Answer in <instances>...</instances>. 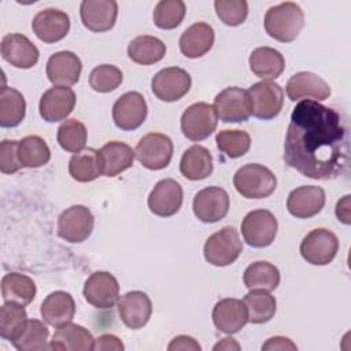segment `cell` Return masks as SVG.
<instances>
[{"label": "cell", "instance_id": "cell-1", "mask_svg": "<svg viewBox=\"0 0 351 351\" xmlns=\"http://www.w3.org/2000/svg\"><path fill=\"white\" fill-rule=\"evenodd\" d=\"M348 133L340 114L315 100L299 101L284 143L285 163L313 180H332L348 166Z\"/></svg>", "mask_w": 351, "mask_h": 351}, {"label": "cell", "instance_id": "cell-2", "mask_svg": "<svg viewBox=\"0 0 351 351\" xmlns=\"http://www.w3.org/2000/svg\"><path fill=\"white\" fill-rule=\"evenodd\" d=\"M263 25L271 38L280 43H291L304 26V14L293 1L280 3L266 11Z\"/></svg>", "mask_w": 351, "mask_h": 351}, {"label": "cell", "instance_id": "cell-3", "mask_svg": "<svg viewBox=\"0 0 351 351\" xmlns=\"http://www.w3.org/2000/svg\"><path fill=\"white\" fill-rule=\"evenodd\" d=\"M233 185L245 199H265L276 191L277 178L263 165L247 163L234 173Z\"/></svg>", "mask_w": 351, "mask_h": 351}, {"label": "cell", "instance_id": "cell-4", "mask_svg": "<svg viewBox=\"0 0 351 351\" xmlns=\"http://www.w3.org/2000/svg\"><path fill=\"white\" fill-rule=\"evenodd\" d=\"M243 243L233 226H223L213 233L204 243V259L218 267L232 265L241 254Z\"/></svg>", "mask_w": 351, "mask_h": 351}, {"label": "cell", "instance_id": "cell-5", "mask_svg": "<svg viewBox=\"0 0 351 351\" xmlns=\"http://www.w3.org/2000/svg\"><path fill=\"white\" fill-rule=\"evenodd\" d=\"M218 123L214 106L199 101L189 106L181 115V132L191 141H202L211 136Z\"/></svg>", "mask_w": 351, "mask_h": 351}, {"label": "cell", "instance_id": "cell-6", "mask_svg": "<svg viewBox=\"0 0 351 351\" xmlns=\"http://www.w3.org/2000/svg\"><path fill=\"white\" fill-rule=\"evenodd\" d=\"M173 141L169 136L151 132L140 138L136 145L137 160L148 170H162L169 166L173 158Z\"/></svg>", "mask_w": 351, "mask_h": 351}, {"label": "cell", "instance_id": "cell-7", "mask_svg": "<svg viewBox=\"0 0 351 351\" xmlns=\"http://www.w3.org/2000/svg\"><path fill=\"white\" fill-rule=\"evenodd\" d=\"M299 250L307 263L324 266L335 259L339 251V239L332 230L317 228L303 237Z\"/></svg>", "mask_w": 351, "mask_h": 351}, {"label": "cell", "instance_id": "cell-8", "mask_svg": "<svg viewBox=\"0 0 351 351\" xmlns=\"http://www.w3.org/2000/svg\"><path fill=\"white\" fill-rule=\"evenodd\" d=\"M278 222L269 210L250 211L241 222V234L244 241L254 248L269 247L277 234Z\"/></svg>", "mask_w": 351, "mask_h": 351}, {"label": "cell", "instance_id": "cell-9", "mask_svg": "<svg viewBox=\"0 0 351 351\" xmlns=\"http://www.w3.org/2000/svg\"><path fill=\"white\" fill-rule=\"evenodd\" d=\"M251 103V115L269 121L276 118L284 104V90L273 81H261L247 90Z\"/></svg>", "mask_w": 351, "mask_h": 351}, {"label": "cell", "instance_id": "cell-10", "mask_svg": "<svg viewBox=\"0 0 351 351\" xmlns=\"http://www.w3.org/2000/svg\"><path fill=\"white\" fill-rule=\"evenodd\" d=\"M95 218L85 206L75 204L66 208L58 218V234L69 243L85 241L93 230Z\"/></svg>", "mask_w": 351, "mask_h": 351}, {"label": "cell", "instance_id": "cell-11", "mask_svg": "<svg viewBox=\"0 0 351 351\" xmlns=\"http://www.w3.org/2000/svg\"><path fill=\"white\" fill-rule=\"evenodd\" d=\"M192 85L191 75L181 67H167L158 71L152 81V93L162 101L171 103L184 97Z\"/></svg>", "mask_w": 351, "mask_h": 351}, {"label": "cell", "instance_id": "cell-12", "mask_svg": "<svg viewBox=\"0 0 351 351\" xmlns=\"http://www.w3.org/2000/svg\"><path fill=\"white\" fill-rule=\"evenodd\" d=\"M230 200L223 188L207 186L200 189L192 203L193 214L204 223H214L223 219L229 211Z\"/></svg>", "mask_w": 351, "mask_h": 351}, {"label": "cell", "instance_id": "cell-13", "mask_svg": "<svg viewBox=\"0 0 351 351\" xmlns=\"http://www.w3.org/2000/svg\"><path fill=\"white\" fill-rule=\"evenodd\" d=\"M82 293L93 307L108 310L118 302L119 284L110 271H95L86 278Z\"/></svg>", "mask_w": 351, "mask_h": 351}, {"label": "cell", "instance_id": "cell-14", "mask_svg": "<svg viewBox=\"0 0 351 351\" xmlns=\"http://www.w3.org/2000/svg\"><path fill=\"white\" fill-rule=\"evenodd\" d=\"M214 108L222 122H245L251 115V103L247 90L229 86L214 99Z\"/></svg>", "mask_w": 351, "mask_h": 351}, {"label": "cell", "instance_id": "cell-15", "mask_svg": "<svg viewBox=\"0 0 351 351\" xmlns=\"http://www.w3.org/2000/svg\"><path fill=\"white\" fill-rule=\"evenodd\" d=\"M148 107L145 99L138 92H126L112 106V119L121 130H134L147 118Z\"/></svg>", "mask_w": 351, "mask_h": 351}, {"label": "cell", "instance_id": "cell-16", "mask_svg": "<svg viewBox=\"0 0 351 351\" xmlns=\"http://www.w3.org/2000/svg\"><path fill=\"white\" fill-rule=\"evenodd\" d=\"M184 193L180 182L173 178H165L156 182L148 196V207L158 217H171L182 206Z\"/></svg>", "mask_w": 351, "mask_h": 351}, {"label": "cell", "instance_id": "cell-17", "mask_svg": "<svg viewBox=\"0 0 351 351\" xmlns=\"http://www.w3.org/2000/svg\"><path fill=\"white\" fill-rule=\"evenodd\" d=\"M117 308L122 322L130 329H141L147 325L152 314V303L143 291H129L117 302Z\"/></svg>", "mask_w": 351, "mask_h": 351}, {"label": "cell", "instance_id": "cell-18", "mask_svg": "<svg viewBox=\"0 0 351 351\" xmlns=\"http://www.w3.org/2000/svg\"><path fill=\"white\" fill-rule=\"evenodd\" d=\"M82 25L95 33L111 30L118 16V3L114 0H84L80 5Z\"/></svg>", "mask_w": 351, "mask_h": 351}, {"label": "cell", "instance_id": "cell-19", "mask_svg": "<svg viewBox=\"0 0 351 351\" xmlns=\"http://www.w3.org/2000/svg\"><path fill=\"white\" fill-rule=\"evenodd\" d=\"M75 93L69 86H53L40 99V115L47 122L66 121L75 106Z\"/></svg>", "mask_w": 351, "mask_h": 351}, {"label": "cell", "instance_id": "cell-20", "mask_svg": "<svg viewBox=\"0 0 351 351\" xmlns=\"http://www.w3.org/2000/svg\"><path fill=\"white\" fill-rule=\"evenodd\" d=\"M1 56L16 69H32L38 62V48L23 34L11 33L1 38Z\"/></svg>", "mask_w": 351, "mask_h": 351}, {"label": "cell", "instance_id": "cell-21", "mask_svg": "<svg viewBox=\"0 0 351 351\" xmlns=\"http://www.w3.org/2000/svg\"><path fill=\"white\" fill-rule=\"evenodd\" d=\"M33 33L45 44L58 43L66 37L70 30V18L64 11L47 8L36 14L32 22Z\"/></svg>", "mask_w": 351, "mask_h": 351}, {"label": "cell", "instance_id": "cell-22", "mask_svg": "<svg viewBox=\"0 0 351 351\" xmlns=\"http://www.w3.org/2000/svg\"><path fill=\"white\" fill-rule=\"evenodd\" d=\"M325 200V191L321 186L303 185L288 195L287 208L292 217L306 219L321 213Z\"/></svg>", "mask_w": 351, "mask_h": 351}, {"label": "cell", "instance_id": "cell-23", "mask_svg": "<svg viewBox=\"0 0 351 351\" xmlns=\"http://www.w3.org/2000/svg\"><path fill=\"white\" fill-rule=\"evenodd\" d=\"M81 70V59L71 51L56 52L47 62V77L53 86H71L77 84Z\"/></svg>", "mask_w": 351, "mask_h": 351}, {"label": "cell", "instance_id": "cell-24", "mask_svg": "<svg viewBox=\"0 0 351 351\" xmlns=\"http://www.w3.org/2000/svg\"><path fill=\"white\" fill-rule=\"evenodd\" d=\"M211 317L215 328L226 335L237 333L248 322V311L244 302L233 298L217 302Z\"/></svg>", "mask_w": 351, "mask_h": 351}, {"label": "cell", "instance_id": "cell-25", "mask_svg": "<svg viewBox=\"0 0 351 351\" xmlns=\"http://www.w3.org/2000/svg\"><path fill=\"white\" fill-rule=\"evenodd\" d=\"M289 100L296 101L304 97L319 101L326 100L330 96L329 85L317 74L310 71H300L293 74L285 86Z\"/></svg>", "mask_w": 351, "mask_h": 351}, {"label": "cell", "instance_id": "cell-26", "mask_svg": "<svg viewBox=\"0 0 351 351\" xmlns=\"http://www.w3.org/2000/svg\"><path fill=\"white\" fill-rule=\"evenodd\" d=\"M40 313L48 325L60 328L73 321L75 314V303L69 292L55 291L43 300Z\"/></svg>", "mask_w": 351, "mask_h": 351}, {"label": "cell", "instance_id": "cell-27", "mask_svg": "<svg viewBox=\"0 0 351 351\" xmlns=\"http://www.w3.org/2000/svg\"><path fill=\"white\" fill-rule=\"evenodd\" d=\"M214 29L206 22H196L186 27L180 37V51L189 59L206 55L214 44Z\"/></svg>", "mask_w": 351, "mask_h": 351}, {"label": "cell", "instance_id": "cell-28", "mask_svg": "<svg viewBox=\"0 0 351 351\" xmlns=\"http://www.w3.org/2000/svg\"><path fill=\"white\" fill-rule=\"evenodd\" d=\"M95 347L92 333L77 324L69 322L56 329L52 336L48 350H70V351H90Z\"/></svg>", "mask_w": 351, "mask_h": 351}, {"label": "cell", "instance_id": "cell-29", "mask_svg": "<svg viewBox=\"0 0 351 351\" xmlns=\"http://www.w3.org/2000/svg\"><path fill=\"white\" fill-rule=\"evenodd\" d=\"M103 176L115 177L133 166L136 152L130 145L122 141H110L100 149Z\"/></svg>", "mask_w": 351, "mask_h": 351}, {"label": "cell", "instance_id": "cell-30", "mask_svg": "<svg viewBox=\"0 0 351 351\" xmlns=\"http://www.w3.org/2000/svg\"><path fill=\"white\" fill-rule=\"evenodd\" d=\"M251 71L263 81L276 80L285 69V59L282 53L271 47L255 48L250 55Z\"/></svg>", "mask_w": 351, "mask_h": 351}, {"label": "cell", "instance_id": "cell-31", "mask_svg": "<svg viewBox=\"0 0 351 351\" xmlns=\"http://www.w3.org/2000/svg\"><path fill=\"white\" fill-rule=\"evenodd\" d=\"M181 174L191 181H200L213 173L211 152L203 145H192L181 156Z\"/></svg>", "mask_w": 351, "mask_h": 351}, {"label": "cell", "instance_id": "cell-32", "mask_svg": "<svg viewBox=\"0 0 351 351\" xmlns=\"http://www.w3.org/2000/svg\"><path fill=\"white\" fill-rule=\"evenodd\" d=\"M69 173L78 182H89L103 174L100 152L95 148H85L74 154L69 162Z\"/></svg>", "mask_w": 351, "mask_h": 351}, {"label": "cell", "instance_id": "cell-33", "mask_svg": "<svg viewBox=\"0 0 351 351\" xmlns=\"http://www.w3.org/2000/svg\"><path fill=\"white\" fill-rule=\"evenodd\" d=\"M1 296L4 302L27 306L36 296V284L26 274L8 273L1 278Z\"/></svg>", "mask_w": 351, "mask_h": 351}, {"label": "cell", "instance_id": "cell-34", "mask_svg": "<svg viewBox=\"0 0 351 351\" xmlns=\"http://www.w3.org/2000/svg\"><path fill=\"white\" fill-rule=\"evenodd\" d=\"M165 55L166 45L155 36H137L128 45V56L143 66L158 63Z\"/></svg>", "mask_w": 351, "mask_h": 351}, {"label": "cell", "instance_id": "cell-35", "mask_svg": "<svg viewBox=\"0 0 351 351\" xmlns=\"http://www.w3.org/2000/svg\"><path fill=\"white\" fill-rule=\"evenodd\" d=\"M26 114V101L23 95L11 86H4L0 90V126L15 128Z\"/></svg>", "mask_w": 351, "mask_h": 351}, {"label": "cell", "instance_id": "cell-36", "mask_svg": "<svg viewBox=\"0 0 351 351\" xmlns=\"http://www.w3.org/2000/svg\"><path fill=\"white\" fill-rule=\"evenodd\" d=\"M243 281L248 289H263L271 292L280 284V271L273 263L258 261L245 269Z\"/></svg>", "mask_w": 351, "mask_h": 351}, {"label": "cell", "instance_id": "cell-37", "mask_svg": "<svg viewBox=\"0 0 351 351\" xmlns=\"http://www.w3.org/2000/svg\"><path fill=\"white\" fill-rule=\"evenodd\" d=\"M243 302L248 311V322L251 324L269 322L276 314V298L267 291L250 289V292L244 296Z\"/></svg>", "mask_w": 351, "mask_h": 351}, {"label": "cell", "instance_id": "cell-38", "mask_svg": "<svg viewBox=\"0 0 351 351\" xmlns=\"http://www.w3.org/2000/svg\"><path fill=\"white\" fill-rule=\"evenodd\" d=\"M49 330L40 319H27L23 328L11 340L12 346L19 351H37L48 350Z\"/></svg>", "mask_w": 351, "mask_h": 351}, {"label": "cell", "instance_id": "cell-39", "mask_svg": "<svg viewBox=\"0 0 351 351\" xmlns=\"http://www.w3.org/2000/svg\"><path fill=\"white\" fill-rule=\"evenodd\" d=\"M18 156L23 167L37 169L49 162L51 151L44 138L33 134L19 140Z\"/></svg>", "mask_w": 351, "mask_h": 351}, {"label": "cell", "instance_id": "cell-40", "mask_svg": "<svg viewBox=\"0 0 351 351\" xmlns=\"http://www.w3.org/2000/svg\"><path fill=\"white\" fill-rule=\"evenodd\" d=\"M58 143L59 145L67 151L77 154L84 149L88 138V132L85 125L75 119V118H69L62 122V125L58 129Z\"/></svg>", "mask_w": 351, "mask_h": 351}, {"label": "cell", "instance_id": "cell-41", "mask_svg": "<svg viewBox=\"0 0 351 351\" xmlns=\"http://www.w3.org/2000/svg\"><path fill=\"white\" fill-rule=\"evenodd\" d=\"M217 147L228 158L236 159L245 155L251 147V137L245 130H221L215 136Z\"/></svg>", "mask_w": 351, "mask_h": 351}, {"label": "cell", "instance_id": "cell-42", "mask_svg": "<svg viewBox=\"0 0 351 351\" xmlns=\"http://www.w3.org/2000/svg\"><path fill=\"white\" fill-rule=\"evenodd\" d=\"M27 321L25 306L14 302H4L0 307V336L12 340Z\"/></svg>", "mask_w": 351, "mask_h": 351}, {"label": "cell", "instance_id": "cell-43", "mask_svg": "<svg viewBox=\"0 0 351 351\" xmlns=\"http://www.w3.org/2000/svg\"><path fill=\"white\" fill-rule=\"evenodd\" d=\"M186 12L182 0H160L154 8V23L163 30L176 29Z\"/></svg>", "mask_w": 351, "mask_h": 351}, {"label": "cell", "instance_id": "cell-44", "mask_svg": "<svg viewBox=\"0 0 351 351\" xmlns=\"http://www.w3.org/2000/svg\"><path fill=\"white\" fill-rule=\"evenodd\" d=\"M123 80L122 71L114 64L96 66L89 74V85L95 92L108 93L115 90Z\"/></svg>", "mask_w": 351, "mask_h": 351}, {"label": "cell", "instance_id": "cell-45", "mask_svg": "<svg viewBox=\"0 0 351 351\" xmlns=\"http://www.w3.org/2000/svg\"><path fill=\"white\" fill-rule=\"evenodd\" d=\"M214 8L221 22L228 26L241 25L248 15V3L245 0H215Z\"/></svg>", "mask_w": 351, "mask_h": 351}, {"label": "cell", "instance_id": "cell-46", "mask_svg": "<svg viewBox=\"0 0 351 351\" xmlns=\"http://www.w3.org/2000/svg\"><path fill=\"white\" fill-rule=\"evenodd\" d=\"M16 140H3L0 143V171L4 174H12L21 170L23 166L18 156Z\"/></svg>", "mask_w": 351, "mask_h": 351}, {"label": "cell", "instance_id": "cell-47", "mask_svg": "<svg viewBox=\"0 0 351 351\" xmlns=\"http://www.w3.org/2000/svg\"><path fill=\"white\" fill-rule=\"evenodd\" d=\"M167 350L169 351H176V350H189V351H200L202 347L200 344L191 336H186V335H180V336H176L170 344L167 346Z\"/></svg>", "mask_w": 351, "mask_h": 351}, {"label": "cell", "instance_id": "cell-48", "mask_svg": "<svg viewBox=\"0 0 351 351\" xmlns=\"http://www.w3.org/2000/svg\"><path fill=\"white\" fill-rule=\"evenodd\" d=\"M125 347H123V343L121 341L119 337H117L115 335H101L99 336L97 339H95V347L93 350H114V351H122Z\"/></svg>", "mask_w": 351, "mask_h": 351}, {"label": "cell", "instance_id": "cell-49", "mask_svg": "<svg viewBox=\"0 0 351 351\" xmlns=\"http://www.w3.org/2000/svg\"><path fill=\"white\" fill-rule=\"evenodd\" d=\"M262 350L265 351H276V350H298L296 344L292 343L288 337L284 336H274L266 340V343L262 346Z\"/></svg>", "mask_w": 351, "mask_h": 351}, {"label": "cell", "instance_id": "cell-50", "mask_svg": "<svg viewBox=\"0 0 351 351\" xmlns=\"http://www.w3.org/2000/svg\"><path fill=\"white\" fill-rule=\"evenodd\" d=\"M350 195H346L343 196L337 204H336V217L339 221H341L343 223L346 225H350L351 223V204H350Z\"/></svg>", "mask_w": 351, "mask_h": 351}, {"label": "cell", "instance_id": "cell-51", "mask_svg": "<svg viewBox=\"0 0 351 351\" xmlns=\"http://www.w3.org/2000/svg\"><path fill=\"white\" fill-rule=\"evenodd\" d=\"M214 351H218V350H240V344L232 339V337H223L219 343H217L213 348Z\"/></svg>", "mask_w": 351, "mask_h": 351}]
</instances>
